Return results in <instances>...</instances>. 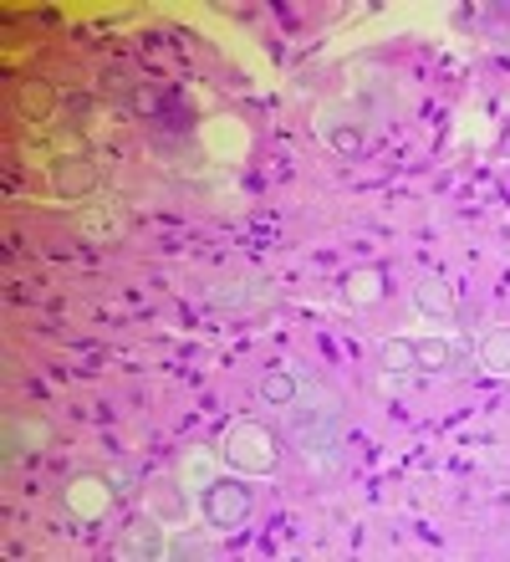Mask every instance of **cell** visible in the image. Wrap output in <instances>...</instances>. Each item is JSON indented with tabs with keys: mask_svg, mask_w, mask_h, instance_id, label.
I'll use <instances>...</instances> for the list:
<instances>
[{
	"mask_svg": "<svg viewBox=\"0 0 510 562\" xmlns=\"http://www.w3.org/2000/svg\"><path fill=\"white\" fill-rule=\"evenodd\" d=\"M46 440H52V429H46V425L11 415V419H5V450H0V456H5V465H15L26 450H36V445H46Z\"/></svg>",
	"mask_w": 510,
	"mask_h": 562,
	"instance_id": "7",
	"label": "cell"
},
{
	"mask_svg": "<svg viewBox=\"0 0 510 562\" xmlns=\"http://www.w3.org/2000/svg\"><path fill=\"white\" fill-rule=\"evenodd\" d=\"M117 558H144V562H159L169 558V542H163V527L159 521H133L128 532H123V542H117Z\"/></svg>",
	"mask_w": 510,
	"mask_h": 562,
	"instance_id": "6",
	"label": "cell"
},
{
	"mask_svg": "<svg viewBox=\"0 0 510 562\" xmlns=\"http://www.w3.org/2000/svg\"><path fill=\"white\" fill-rule=\"evenodd\" d=\"M286 419H292V440L306 465H317V471L342 465V425H337L332 404H292Z\"/></svg>",
	"mask_w": 510,
	"mask_h": 562,
	"instance_id": "1",
	"label": "cell"
},
{
	"mask_svg": "<svg viewBox=\"0 0 510 562\" xmlns=\"http://www.w3.org/2000/svg\"><path fill=\"white\" fill-rule=\"evenodd\" d=\"M276 435L265 425H256V419H240V425H230V435H225V460H230L235 471L246 475H265L276 471Z\"/></svg>",
	"mask_w": 510,
	"mask_h": 562,
	"instance_id": "2",
	"label": "cell"
},
{
	"mask_svg": "<svg viewBox=\"0 0 510 562\" xmlns=\"http://www.w3.org/2000/svg\"><path fill=\"white\" fill-rule=\"evenodd\" d=\"M98 184H102L98 159H57L52 164V190H57L61 200H88Z\"/></svg>",
	"mask_w": 510,
	"mask_h": 562,
	"instance_id": "5",
	"label": "cell"
},
{
	"mask_svg": "<svg viewBox=\"0 0 510 562\" xmlns=\"http://www.w3.org/2000/svg\"><path fill=\"white\" fill-rule=\"evenodd\" d=\"M204 506V521L215 527V532H235V527H246L250 512H256V496H250V486H240V481H209L200 496Z\"/></svg>",
	"mask_w": 510,
	"mask_h": 562,
	"instance_id": "3",
	"label": "cell"
},
{
	"mask_svg": "<svg viewBox=\"0 0 510 562\" xmlns=\"http://www.w3.org/2000/svg\"><path fill=\"white\" fill-rule=\"evenodd\" d=\"M107 92H113V98H128V92H133V77L123 72V67H113V72H107Z\"/></svg>",
	"mask_w": 510,
	"mask_h": 562,
	"instance_id": "16",
	"label": "cell"
},
{
	"mask_svg": "<svg viewBox=\"0 0 510 562\" xmlns=\"http://www.w3.org/2000/svg\"><path fill=\"white\" fill-rule=\"evenodd\" d=\"M261 394H265V400H271V404H281V409H292V404H302L306 384H302V379H296L292 369H271V373H265V379H261Z\"/></svg>",
	"mask_w": 510,
	"mask_h": 562,
	"instance_id": "9",
	"label": "cell"
},
{
	"mask_svg": "<svg viewBox=\"0 0 510 562\" xmlns=\"http://www.w3.org/2000/svg\"><path fill=\"white\" fill-rule=\"evenodd\" d=\"M215 307H265L276 302V286H209Z\"/></svg>",
	"mask_w": 510,
	"mask_h": 562,
	"instance_id": "10",
	"label": "cell"
},
{
	"mask_svg": "<svg viewBox=\"0 0 510 562\" xmlns=\"http://www.w3.org/2000/svg\"><path fill=\"white\" fill-rule=\"evenodd\" d=\"M77 231L82 236H102V240H117L123 236V221H117V210L102 200V205H88L82 215H77Z\"/></svg>",
	"mask_w": 510,
	"mask_h": 562,
	"instance_id": "11",
	"label": "cell"
},
{
	"mask_svg": "<svg viewBox=\"0 0 510 562\" xmlns=\"http://www.w3.org/2000/svg\"><path fill=\"white\" fill-rule=\"evenodd\" d=\"M378 292H383V286H378V277H373V271H363V277L348 281V302H363V307H367V302H378Z\"/></svg>",
	"mask_w": 510,
	"mask_h": 562,
	"instance_id": "15",
	"label": "cell"
},
{
	"mask_svg": "<svg viewBox=\"0 0 510 562\" xmlns=\"http://www.w3.org/2000/svg\"><path fill=\"white\" fill-rule=\"evenodd\" d=\"M475 358H480L485 373L510 379V327H490V333L480 338V348H475Z\"/></svg>",
	"mask_w": 510,
	"mask_h": 562,
	"instance_id": "8",
	"label": "cell"
},
{
	"mask_svg": "<svg viewBox=\"0 0 510 562\" xmlns=\"http://www.w3.org/2000/svg\"><path fill=\"white\" fill-rule=\"evenodd\" d=\"M378 358H383V369H388V373H413V369H419V353H413V338H383Z\"/></svg>",
	"mask_w": 510,
	"mask_h": 562,
	"instance_id": "13",
	"label": "cell"
},
{
	"mask_svg": "<svg viewBox=\"0 0 510 562\" xmlns=\"http://www.w3.org/2000/svg\"><path fill=\"white\" fill-rule=\"evenodd\" d=\"M107 486H113L107 475H77L72 486H67V512L82 521H102L113 512V496H117V491H107Z\"/></svg>",
	"mask_w": 510,
	"mask_h": 562,
	"instance_id": "4",
	"label": "cell"
},
{
	"mask_svg": "<svg viewBox=\"0 0 510 562\" xmlns=\"http://www.w3.org/2000/svg\"><path fill=\"white\" fill-rule=\"evenodd\" d=\"M21 103H26L31 119H52V103H57V98H52L46 82H26V88H21Z\"/></svg>",
	"mask_w": 510,
	"mask_h": 562,
	"instance_id": "14",
	"label": "cell"
},
{
	"mask_svg": "<svg viewBox=\"0 0 510 562\" xmlns=\"http://www.w3.org/2000/svg\"><path fill=\"white\" fill-rule=\"evenodd\" d=\"M413 302H419V312H429V317H454V292L444 286V281H419V292H413Z\"/></svg>",
	"mask_w": 510,
	"mask_h": 562,
	"instance_id": "12",
	"label": "cell"
}]
</instances>
